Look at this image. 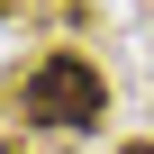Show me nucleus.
Returning a JSON list of instances; mask_svg holds the SVG:
<instances>
[{
	"instance_id": "1",
	"label": "nucleus",
	"mask_w": 154,
	"mask_h": 154,
	"mask_svg": "<svg viewBox=\"0 0 154 154\" xmlns=\"http://www.w3.org/2000/svg\"><path fill=\"white\" fill-rule=\"evenodd\" d=\"M18 100H27V118L54 127V136H82V127L109 118V82H100L91 54H45L27 82H18Z\"/></svg>"
},
{
	"instance_id": "2",
	"label": "nucleus",
	"mask_w": 154,
	"mask_h": 154,
	"mask_svg": "<svg viewBox=\"0 0 154 154\" xmlns=\"http://www.w3.org/2000/svg\"><path fill=\"white\" fill-rule=\"evenodd\" d=\"M127 154H154V145H127Z\"/></svg>"
}]
</instances>
